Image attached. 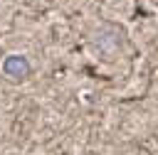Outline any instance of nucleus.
I'll list each match as a JSON object with an SVG mask.
<instances>
[{
    "instance_id": "f257e3e1",
    "label": "nucleus",
    "mask_w": 158,
    "mask_h": 155,
    "mask_svg": "<svg viewBox=\"0 0 158 155\" xmlns=\"http://www.w3.org/2000/svg\"><path fill=\"white\" fill-rule=\"evenodd\" d=\"M2 71L10 74V76H22L27 71V59L20 57V54H10L5 62H2Z\"/></svg>"
}]
</instances>
